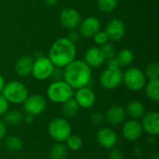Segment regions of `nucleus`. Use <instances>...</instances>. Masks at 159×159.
<instances>
[{
    "instance_id": "obj_40",
    "label": "nucleus",
    "mask_w": 159,
    "mask_h": 159,
    "mask_svg": "<svg viewBox=\"0 0 159 159\" xmlns=\"http://www.w3.org/2000/svg\"><path fill=\"white\" fill-rule=\"evenodd\" d=\"M59 1L60 0H43L44 4L47 7H54V6H56L59 3Z\"/></svg>"
},
{
    "instance_id": "obj_39",
    "label": "nucleus",
    "mask_w": 159,
    "mask_h": 159,
    "mask_svg": "<svg viewBox=\"0 0 159 159\" xmlns=\"http://www.w3.org/2000/svg\"><path fill=\"white\" fill-rule=\"evenodd\" d=\"M34 116H31V115H28V114H24V116H23V121H22V123H25L26 125H31V124H33L34 123Z\"/></svg>"
},
{
    "instance_id": "obj_21",
    "label": "nucleus",
    "mask_w": 159,
    "mask_h": 159,
    "mask_svg": "<svg viewBox=\"0 0 159 159\" xmlns=\"http://www.w3.org/2000/svg\"><path fill=\"white\" fill-rule=\"evenodd\" d=\"M79 106L74 98H71L61 104V113L63 117L69 119L74 118L79 113Z\"/></svg>"
},
{
    "instance_id": "obj_26",
    "label": "nucleus",
    "mask_w": 159,
    "mask_h": 159,
    "mask_svg": "<svg viewBox=\"0 0 159 159\" xmlns=\"http://www.w3.org/2000/svg\"><path fill=\"white\" fill-rule=\"evenodd\" d=\"M116 58L119 63L120 68H128L131 66L133 61H134V54L132 50L129 48H123L116 52Z\"/></svg>"
},
{
    "instance_id": "obj_31",
    "label": "nucleus",
    "mask_w": 159,
    "mask_h": 159,
    "mask_svg": "<svg viewBox=\"0 0 159 159\" xmlns=\"http://www.w3.org/2000/svg\"><path fill=\"white\" fill-rule=\"evenodd\" d=\"M93 41L94 43L101 47L102 45H104L105 43L109 42V38H108V35L106 34V32L104 30H100L99 32H97L94 35H93Z\"/></svg>"
},
{
    "instance_id": "obj_44",
    "label": "nucleus",
    "mask_w": 159,
    "mask_h": 159,
    "mask_svg": "<svg viewBox=\"0 0 159 159\" xmlns=\"http://www.w3.org/2000/svg\"><path fill=\"white\" fill-rule=\"evenodd\" d=\"M80 159H83V158H80Z\"/></svg>"
},
{
    "instance_id": "obj_1",
    "label": "nucleus",
    "mask_w": 159,
    "mask_h": 159,
    "mask_svg": "<svg viewBox=\"0 0 159 159\" xmlns=\"http://www.w3.org/2000/svg\"><path fill=\"white\" fill-rule=\"evenodd\" d=\"M62 79L75 90L88 87L92 80V69L83 60L75 59L62 69Z\"/></svg>"
},
{
    "instance_id": "obj_32",
    "label": "nucleus",
    "mask_w": 159,
    "mask_h": 159,
    "mask_svg": "<svg viewBox=\"0 0 159 159\" xmlns=\"http://www.w3.org/2000/svg\"><path fill=\"white\" fill-rule=\"evenodd\" d=\"M89 121L93 126L102 127V124L105 122L104 120V114L101 112H93L89 116Z\"/></svg>"
},
{
    "instance_id": "obj_28",
    "label": "nucleus",
    "mask_w": 159,
    "mask_h": 159,
    "mask_svg": "<svg viewBox=\"0 0 159 159\" xmlns=\"http://www.w3.org/2000/svg\"><path fill=\"white\" fill-rule=\"evenodd\" d=\"M118 4V0H97V7L104 13L114 11Z\"/></svg>"
},
{
    "instance_id": "obj_41",
    "label": "nucleus",
    "mask_w": 159,
    "mask_h": 159,
    "mask_svg": "<svg viewBox=\"0 0 159 159\" xmlns=\"http://www.w3.org/2000/svg\"><path fill=\"white\" fill-rule=\"evenodd\" d=\"M143 148L142 147H140V146H135L134 147V149H133V153H134V155L135 156H137V157H141L142 155H143Z\"/></svg>"
},
{
    "instance_id": "obj_20",
    "label": "nucleus",
    "mask_w": 159,
    "mask_h": 159,
    "mask_svg": "<svg viewBox=\"0 0 159 159\" xmlns=\"http://www.w3.org/2000/svg\"><path fill=\"white\" fill-rule=\"evenodd\" d=\"M125 111L127 116H129L130 119L137 120H140L146 112L144 104L138 100H132L129 102L125 107Z\"/></svg>"
},
{
    "instance_id": "obj_8",
    "label": "nucleus",
    "mask_w": 159,
    "mask_h": 159,
    "mask_svg": "<svg viewBox=\"0 0 159 159\" xmlns=\"http://www.w3.org/2000/svg\"><path fill=\"white\" fill-rule=\"evenodd\" d=\"M21 105H22V112L24 114H28L36 117L42 115L46 111L48 107V101L46 97H44L43 95L38 93H34V94H29Z\"/></svg>"
},
{
    "instance_id": "obj_36",
    "label": "nucleus",
    "mask_w": 159,
    "mask_h": 159,
    "mask_svg": "<svg viewBox=\"0 0 159 159\" xmlns=\"http://www.w3.org/2000/svg\"><path fill=\"white\" fill-rule=\"evenodd\" d=\"M50 78L52 79V81H56V80L62 79V69L55 67V69H54V71H53L52 75H51Z\"/></svg>"
},
{
    "instance_id": "obj_15",
    "label": "nucleus",
    "mask_w": 159,
    "mask_h": 159,
    "mask_svg": "<svg viewBox=\"0 0 159 159\" xmlns=\"http://www.w3.org/2000/svg\"><path fill=\"white\" fill-rule=\"evenodd\" d=\"M101 20L96 17L89 16L81 20V22L78 25V33L82 37L92 38L93 35L101 30Z\"/></svg>"
},
{
    "instance_id": "obj_9",
    "label": "nucleus",
    "mask_w": 159,
    "mask_h": 159,
    "mask_svg": "<svg viewBox=\"0 0 159 159\" xmlns=\"http://www.w3.org/2000/svg\"><path fill=\"white\" fill-rule=\"evenodd\" d=\"M123 71L122 69H104L99 77L101 86L107 90H114L122 85Z\"/></svg>"
},
{
    "instance_id": "obj_14",
    "label": "nucleus",
    "mask_w": 159,
    "mask_h": 159,
    "mask_svg": "<svg viewBox=\"0 0 159 159\" xmlns=\"http://www.w3.org/2000/svg\"><path fill=\"white\" fill-rule=\"evenodd\" d=\"M61 24L68 30H75L81 22L82 17L79 11L74 7L63 8L59 15Z\"/></svg>"
},
{
    "instance_id": "obj_2",
    "label": "nucleus",
    "mask_w": 159,
    "mask_h": 159,
    "mask_svg": "<svg viewBox=\"0 0 159 159\" xmlns=\"http://www.w3.org/2000/svg\"><path fill=\"white\" fill-rule=\"evenodd\" d=\"M76 44L67 37H61L52 43L48 57L55 67L63 69L76 59Z\"/></svg>"
},
{
    "instance_id": "obj_27",
    "label": "nucleus",
    "mask_w": 159,
    "mask_h": 159,
    "mask_svg": "<svg viewBox=\"0 0 159 159\" xmlns=\"http://www.w3.org/2000/svg\"><path fill=\"white\" fill-rule=\"evenodd\" d=\"M64 144L66 145L67 149L71 152H77L82 149L84 141L81 136L76 135V134H71L67 140L64 142Z\"/></svg>"
},
{
    "instance_id": "obj_18",
    "label": "nucleus",
    "mask_w": 159,
    "mask_h": 159,
    "mask_svg": "<svg viewBox=\"0 0 159 159\" xmlns=\"http://www.w3.org/2000/svg\"><path fill=\"white\" fill-rule=\"evenodd\" d=\"M91 69H97L102 67L104 62L105 59L103 58L102 51L99 47H91L89 48L84 55L83 60Z\"/></svg>"
},
{
    "instance_id": "obj_35",
    "label": "nucleus",
    "mask_w": 159,
    "mask_h": 159,
    "mask_svg": "<svg viewBox=\"0 0 159 159\" xmlns=\"http://www.w3.org/2000/svg\"><path fill=\"white\" fill-rule=\"evenodd\" d=\"M7 134V126L6 123L0 118V141L4 140Z\"/></svg>"
},
{
    "instance_id": "obj_24",
    "label": "nucleus",
    "mask_w": 159,
    "mask_h": 159,
    "mask_svg": "<svg viewBox=\"0 0 159 159\" xmlns=\"http://www.w3.org/2000/svg\"><path fill=\"white\" fill-rule=\"evenodd\" d=\"M6 149L11 153H18L23 148V142L18 135H8L4 139Z\"/></svg>"
},
{
    "instance_id": "obj_37",
    "label": "nucleus",
    "mask_w": 159,
    "mask_h": 159,
    "mask_svg": "<svg viewBox=\"0 0 159 159\" xmlns=\"http://www.w3.org/2000/svg\"><path fill=\"white\" fill-rule=\"evenodd\" d=\"M67 38H68V39H70L73 43H75V44L77 41H79V39H80V34H79V33H77L76 31H75V30H71V31H70V33L68 34Z\"/></svg>"
},
{
    "instance_id": "obj_12",
    "label": "nucleus",
    "mask_w": 159,
    "mask_h": 159,
    "mask_svg": "<svg viewBox=\"0 0 159 159\" xmlns=\"http://www.w3.org/2000/svg\"><path fill=\"white\" fill-rule=\"evenodd\" d=\"M121 133L123 138L128 142L133 143L140 140L143 134L140 120L130 118L129 120H125L122 123Z\"/></svg>"
},
{
    "instance_id": "obj_33",
    "label": "nucleus",
    "mask_w": 159,
    "mask_h": 159,
    "mask_svg": "<svg viewBox=\"0 0 159 159\" xmlns=\"http://www.w3.org/2000/svg\"><path fill=\"white\" fill-rule=\"evenodd\" d=\"M108 151H109V153L107 156V159H125L124 152L116 146Z\"/></svg>"
},
{
    "instance_id": "obj_10",
    "label": "nucleus",
    "mask_w": 159,
    "mask_h": 159,
    "mask_svg": "<svg viewBox=\"0 0 159 159\" xmlns=\"http://www.w3.org/2000/svg\"><path fill=\"white\" fill-rule=\"evenodd\" d=\"M96 142L101 148L110 150L116 146L118 135L112 128L102 126L96 131Z\"/></svg>"
},
{
    "instance_id": "obj_42",
    "label": "nucleus",
    "mask_w": 159,
    "mask_h": 159,
    "mask_svg": "<svg viewBox=\"0 0 159 159\" xmlns=\"http://www.w3.org/2000/svg\"><path fill=\"white\" fill-rule=\"evenodd\" d=\"M6 83H7V82H6L5 77L3 76V75L0 74V94H1V92H2V90H3V89H4Z\"/></svg>"
},
{
    "instance_id": "obj_3",
    "label": "nucleus",
    "mask_w": 159,
    "mask_h": 159,
    "mask_svg": "<svg viewBox=\"0 0 159 159\" xmlns=\"http://www.w3.org/2000/svg\"><path fill=\"white\" fill-rule=\"evenodd\" d=\"M48 134L55 143H64L73 133V128L69 120L63 116L52 118L48 124Z\"/></svg>"
},
{
    "instance_id": "obj_38",
    "label": "nucleus",
    "mask_w": 159,
    "mask_h": 159,
    "mask_svg": "<svg viewBox=\"0 0 159 159\" xmlns=\"http://www.w3.org/2000/svg\"><path fill=\"white\" fill-rule=\"evenodd\" d=\"M106 61H107V68H110V69H118V68H120L119 63H118V61H117L116 57L112 58L110 60H107Z\"/></svg>"
},
{
    "instance_id": "obj_19",
    "label": "nucleus",
    "mask_w": 159,
    "mask_h": 159,
    "mask_svg": "<svg viewBox=\"0 0 159 159\" xmlns=\"http://www.w3.org/2000/svg\"><path fill=\"white\" fill-rule=\"evenodd\" d=\"M33 63H34V59L31 56L24 55L20 57L16 61L14 66L16 75L20 77H28L32 74Z\"/></svg>"
},
{
    "instance_id": "obj_4",
    "label": "nucleus",
    "mask_w": 159,
    "mask_h": 159,
    "mask_svg": "<svg viewBox=\"0 0 159 159\" xmlns=\"http://www.w3.org/2000/svg\"><path fill=\"white\" fill-rule=\"evenodd\" d=\"M1 94L10 104H22L29 95L27 86L19 80H11L6 83Z\"/></svg>"
},
{
    "instance_id": "obj_30",
    "label": "nucleus",
    "mask_w": 159,
    "mask_h": 159,
    "mask_svg": "<svg viewBox=\"0 0 159 159\" xmlns=\"http://www.w3.org/2000/svg\"><path fill=\"white\" fill-rule=\"evenodd\" d=\"M101 51H102V54L103 56V58L105 59V61L107 60H110L112 58H115L116 55V47L113 45V43H110V42H107L105 43L104 45L99 47Z\"/></svg>"
},
{
    "instance_id": "obj_17",
    "label": "nucleus",
    "mask_w": 159,
    "mask_h": 159,
    "mask_svg": "<svg viewBox=\"0 0 159 159\" xmlns=\"http://www.w3.org/2000/svg\"><path fill=\"white\" fill-rule=\"evenodd\" d=\"M127 115L125 107L121 105H112L104 113V120L110 126H119L126 120Z\"/></svg>"
},
{
    "instance_id": "obj_5",
    "label": "nucleus",
    "mask_w": 159,
    "mask_h": 159,
    "mask_svg": "<svg viewBox=\"0 0 159 159\" xmlns=\"http://www.w3.org/2000/svg\"><path fill=\"white\" fill-rule=\"evenodd\" d=\"M73 89L63 79L52 81L47 89L48 99L56 104H61L67 100L74 97Z\"/></svg>"
},
{
    "instance_id": "obj_11",
    "label": "nucleus",
    "mask_w": 159,
    "mask_h": 159,
    "mask_svg": "<svg viewBox=\"0 0 159 159\" xmlns=\"http://www.w3.org/2000/svg\"><path fill=\"white\" fill-rule=\"evenodd\" d=\"M73 98L77 102L79 108L84 110H89L92 108L97 101L96 93L89 86L75 89Z\"/></svg>"
},
{
    "instance_id": "obj_22",
    "label": "nucleus",
    "mask_w": 159,
    "mask_h": 159,
    "mask_svg": "<svg viewBox=\"0 0 159 159\" xmlns=\"http://www.w3.org/2000/svg\"><path fill=\"white\" fill-rule=\"evenodd\" d=\"M24 113L18 109L8 110L3 116V121L7 127H18L23 121Z\"/></svg>"
},
{
    "instance_id": "obj_23",
    "label": "nucleus",
    "mask_w": 159,
    "mask_h": 159,
    "mask_svg": "<svg viewBox=\"0 0 159 159\" xmlns=\"http://www.w3.org/2000/svg\"><path fill=\"white\" fill-rule=\"evenodd\" d=\"M145 90L146 97L154 102H157L159 101V78L157 79H147L145 87L143 89Z\"/></svg>"
},
{
    "instance_id": "obj_7",
    "label": "nucleus",
    "mask_w": 159,
    "mask_h": 159,
    "mask_svg": "<svg viewBox=\"0 0 159 159\" xmlns=\"http://www.w3.org/2000/svg\"><path fill=\"white\" fill-rule=\"evenodd\" d=\"M54 69L55 66L48 57L41 55L34 59L31 75L38 81H45L51 77Z\"/></svg>"
},
{
    "instance_id": "obj_16",
    "label": "nucleus",
    "mask_w": 159,
    "mask_h": 159,
    "mask_svg": "<svg viewBox=\"0 0 159 159\" xmlns=\"http://www.w3.org/2000/svg\"><path fill=\"white\" fill-rule=\"evenodd\" d=\"M104 31L106 32L109 40L113 42H118L126 35V25L120 19H112L106 24Z\"/></svg>"
},
{
    "instance_id": "obj_25",
    "label": "nucleus",
    "mask_w": 159,
    "mask_h": 159,
    "mask_svg": "<svg viewBox=\"0 0 159 159\" xmlns=\"http://www.w3.org/2000/svg\"><path fill=\"white\" fill-rule=\"evenodd\" d=\"M69 154L64 143H54L48 151L49 159H66Z\"/></svg>"
},
{
    "instance_id": "obj_6",
    "label": "nucleus",
    "mask_w": 159,
    "mask_h": 159,
    "mask_svg": "<svg viewBox=\"0 0 159 159\" xmlns=\"http://www.w3.org/2000/svg\"><path fill=\"white\" fill-rule=\"evenodd\" d=\"M147 78L143 70L135 66H129L123 72L122 84L132 92H138L144 89Z\"/></svg>"
},
{
    "instance_id": "obj_29",
    "label": "nucleus",
    "mask_w": 159,
    "mask_h": 159,
    "mask_svg": "<svg viewBox=\"0 0 159 159\" xmlns=\"http://www.w3.org/2000/svg\"><path fill=\"white\" fill-rule=\"evenodd\" d=\"M143 73L147 79H157L159 78V64L157 61L149 62Z\"/></svg>"
},
{
    "instance_id": "obj_34",
    "label": "nucleus",
    "mask_w": 159,
    "mask_h": 159,
    "mask_svg": "<svg viewBox=\"0 0 159 159\" xmlns=\"http://www.w3.org/2000/svg\"><path fill=\"white\" fill-rule=\"evenodd\" d=\"M10 103L7 101V99L0 94V118L5 116V114L9 110Z\"/></svg>"
},
{
    "instance_id": "obj_43",
    "label": "nucleus",
    "mask_w": 159,
    "mask_h": 159,
    "mask_svg": "<svg viewBox=\"0 0 159 159\" xmlns=\"http://www.w3.org/2000/svg\"><path fill=\"white\" fill-rule=\"evenodd\" d=\"M150 159H159V156H158V155H157V154H156V155L152 156V157H151Z\"/></svg>"
},
{
    "instance_id": "obj_13",
    "label": "nucleus",
    "mask_w": 159,
    "mask_h": 159,
    "mask_svg": "<svg viewBox=\"0 0 159 159\" xmlns=\"http://www.w3.org/2000/svg\"><path fill=\"white\" fill-rule=\"evenodd\" d=\"M143 132L150 137H157L159 134V113L157 111L145 112L140 119Z\"/></svg>"
}]
</instances>
